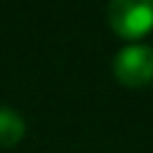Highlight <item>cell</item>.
Returning a JSON list of instances; mask_svg holds the SVG:
<instances>
[{
  "instance_id": "obj_3",
  "label": "cell",
  "mask_w": 153,
  "mask_h": 153,
  "mask_svg": "<svg viewBox=\"0 0 153 153\" xmlns=\"http://www.w3.org/2000/svg\"><path fill=\"white\" fill-rule=\"evenodd\" d=\"M26 135V120L10 107H0V148H13Z\"/></svg>"
},
{
  "instance_id": "obj_2",
  "label": "cell",
  "mask_w": 153,
  "mask_h": 153,
  "mask_svg": "<svg viewBox=\"0 0 153 153\" xmlns=\"http://www.w3.org/2000/svg\"><path fill=\"white\" fill-rule=\"evenodd\" d=\"M112 71L125 87H143L153 79V46L130 44L112 59Z\"/></svg>"
},
{
  "instance_id": "obj_1",
  "label": "cell",
  "mask_w": 153,
  "mask_h": 153,
  "mask_svg": "<svg viewBox=\"0 0 153 153\" xmlns=\"http://www.w3.org/2000/svg\"><path fill=\"white\" fill-rule=\"evenodd\" d=\"M107 23L123 38H143L153 28V0H112Z\"/></svg>"
}]
</instances>
